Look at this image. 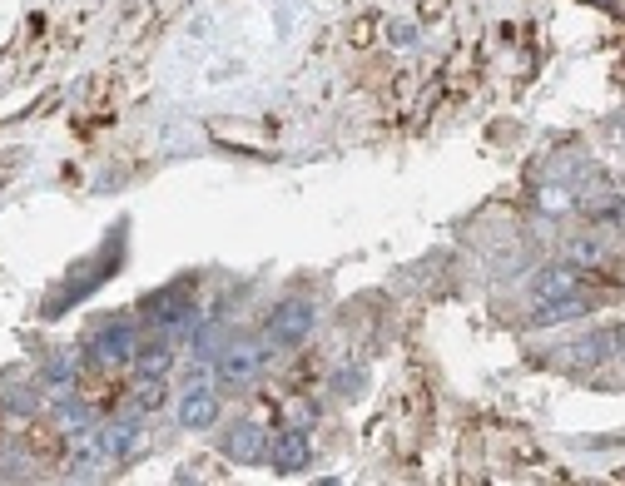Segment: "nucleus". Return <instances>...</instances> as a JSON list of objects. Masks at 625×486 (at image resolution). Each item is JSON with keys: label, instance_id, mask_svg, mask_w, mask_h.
<instances>
[{"label": "nucleus", "instance_id": "1a4fd4ad", "mask_svg": "<svg viewBox=\"0 0 625 486\" xmlns=\"http://www.w3.org/2000/svg\"><path fill=\"white\" fill-rule=\"evenodd\" d=\"M134 372L139 377H169L174 372V343H149V348H134Z\"/></svg>", "mask_w": 625, "mask_h": 486}, {"label": "nucleus", "instance_id": "f03ea898", "mask_svg": "<svg viewBox=\"0 0 625 486\" xmlns=\"http://www.w3.org/2000/svg\"><path fill=\"white\" fill-rule=\"evenodd\" d=\"M219 363V382L224 387H249L253 377L268 363V343L263 338H239V343H224V353L214 358Z\"/></svg>", "mask_w": 625, "mask_h": 486}, {"label": "nucleus", "instance_id": "7ed1b4c3", "mask_svg": "<svg viewBox=\"0 0 625 486\" xmlns=\"http://www.w3.org/2000/svg\"><path fill=\"white\" fill-rule=\"evenodd\" d=\"M581 283H586V268H576V263H551V268L536 273L531 298H536V308H541V303H561V298H576Z\"/></svg>", "mask_w": 625, "mask_h": 486}, {"label": "nucleus", "instance_id": "4468645a", "mask_svg": "<svg viewBox=\"0 0 625 486\" xmlns=\"http://www.w3.org/2000/svg\"><path fill=\"white\" fill-rule=\"evenodd\" d=\"M224 343H229V338H224V323H214V328H204V333H199V363H209V358H219V353H224Z\"/></svg>", "mask_w": 625, "mask_h": 486}, {"label": "nucleus", "instance_id": "0eeeda50", "mask_svg": "<svg viewBox=\"0 0 625 486\" xmlns=\"http://www.w3.org/2000/svg\"><path fill=\"white\" fill-rule=\"evenodd\" d=\"M134 348H139V338H134L129 323H110V328H100V333L90 338V353L105 358V363H129Z\"/></svg>", "mask_w": 625, "mask_h": 486}, {"label": "nucleus", "instance_id": "f257e3e1", "mask_svg": "<svg viewBox=\"0 0 625 486\" xmlns=\"http://www.w3.org/2000/svg\"><path fill=\"white\" fill-rule=\"evenodd\" d=\"M313 323H318L313 303H303V298H283V303L268 313L263 343H268V348H298V343H308Z\"/></svg>", "mask_w": 625, "mask_h": 486}, {"label": "nucleus", "instance_id": "6e6552de", "mask_svg": "<svg viewBox=\"0 0 625 486\" xmlns=\"http://www.w3.org/2000/svg\"><path fill=\"white\" fill-rule=\"evenodd\" d=\"M95 447H100V452H105L110 462H125L129 452L139 447V422H134V417H120V422H110V427H105V432L95 437Z\"/></svg>", "mask_w": 625, "mask_h": 486}, {"label": "nucleus", "instance_id": "f8f14e48", "mask_svg": "<svg viewBox=\"0 0 625 486\" xmlns=\"http://www.w3.org/2000/svg\"><path fill=\"white\" fill-rule=\"evenodd\" d=\"M581 313H586V303H581V293H576V298H561V303H541L536 323H571V318H581Z\"/></svg>", "mask_w": 625, "mask_h": 486}, {"label": "nucleus", "instance_id": "ddd939ff", "mask_svg": "<svg viewBox=\"0 0 625 486\" xmlns=\"http://www.w3.org/2000/svg\"><path fill=\"white\" fill-rule=\"evenodd\" d=\"M105 462H110V457H105L100 447H80V452L70 457V477H100Z\"/></svg>", "mask_w": 625, "mask_h": 486}, {"label": "nucleus", "instance_id": "9b49d317", "mask_svg": "<svg viewBox=\"0 0 625 486\" xmlns=\"http://www.w3.org/2000/svg\"><path fill=\"white\" fill-rule=\"evenodd\" d=\"M164 392H169V377H139L134 407H139V412H159V407H164Z\"/></svg>", "mask_w": 625, "mask_h": 486}, {"label": "nucleus", "instance_id": "2eb2a0df", "mask_svg": "<svg viewBox=\"0 0 625 486\" xmlns=\"http://www.w3.org/2000/svg\"><path fill=\"white\" fill-rule=\"evenodd\" d=\"M70 382H75V363H70V358H55V363L45 367V387H50V392H65Z\"/></svg>", "mask_w": 625, "mask_h": 486}, {"label": "nucleus", "instance_id": "39448f33", "mask_svg": "<svg viewBox=\"0 0 625 486\" xmlns=\"http://www.w3.org/2000/svg\"><path fill=\"white\" fill-rule=\"evenodd\" d=\"M214 422H219V392H209L204 382H189V392L179 397V427L209 432Z\"/></svg>", "mask_w": 625, "mask_h": 486}, {"label": "nucleus", "instance_id": "20e7f679", "mask_svg": "<svg viewBox=\"0 0 625 486\" xmlns=\"http://www.w3.org/2000/svg\"><path fill=\"white\" fill-rule=\"evenodd\" d=\"M268 462H273L283 477H298V472H308V462H313V442H308L298 427H288V432L268 437Z\"/></svg>", "mask_w": 625, "mask_h": 486}, {"label": "nucleus", "instance_id": "9d476101", "mask_svg": "<svg viewBox=\"0 0 625 486\" xmlns=\"http://www.w3.org/2000/svg\"><path fill=\"white\" fill-rule=\"evenodd\" d=\"M566 263H576V268H596V263H606V243L596 239V234H581V239L566 243Z\"/></svg>", "mask_w": 625, "mask_h": 486}, {"label": "nucleus", "instance_id": "423d86ee", "mask_svg": "<svg viewBox=\"0 0 625 486\" xmlns=\"http://www.w3.org/2000/svg\"><path fill=\"white\" fill-rule=\"evenodd\" d=\"M224 452L234 457V462H268V432L258 427V422H234L229 432H224Z\"/></svg>", "mask_w": 625, "mask_h": 486}]
</instances>
